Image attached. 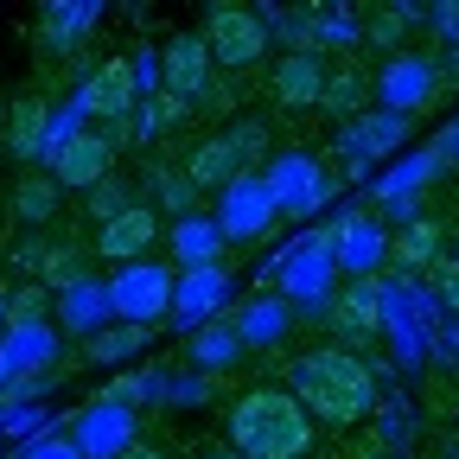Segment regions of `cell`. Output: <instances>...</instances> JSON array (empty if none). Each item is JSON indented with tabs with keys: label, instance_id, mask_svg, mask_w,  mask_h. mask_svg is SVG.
I'll use <instances>...</instances> for the list:
<instances>
[{
	"label": "cell",
	"instance_id": "6da1fadb",
	"mask_svg": "<svg viewBox=\"0 0 459 459\" xmlns=\"http://www.w3.org/2000/svg\"><path fill=\"white\" fill-rule=\"evenodd\" d=\"M287 389L300 395V409L332 428V434H351L358 421L377 415V364L364 351H344V344H307V351L287 358Z\"/></svg>",
	"mask_w": 459,
	"mask_h": 459
},
{
	"label": "cell",
	"instance_id": "7a4b0ae2",
	"mask_svg": "<svg viewBox=\"0 0 459 459\" xmlns=\"http://www.w3.org/2000/svg\"><path fill=\"white\" fill-rule=\"evenodd\" d=\"M230 453L243 459H307L319 440V421L300 409V395L287 383H249L223 415Z\"/></svg>",
	"mask_w": 459,
	"mask_h": 459
},
{
	"label": "cell",
	"instance_id": "3957f363",
	"mask_svg": "<svg viewBox=\"0 0 459 459\" xmlns=\"http://www.w3.org/2000/svg\"><path fill=\"white\" fill-rule=\"evenodd\" d=\"M332 274H338L332 223H319V230H294V237H287V243L262 262V281H281V300L294 307V313H307V319H325V313H332V300H338Z\"/></svg>",
	"mask_w": 459,
	"mask_h": 459
},
{
	"label": "cell",
	"instance_id": "277c9868",
	"mask_svg": "<svg viewBox=\"0 0 459 459\" xmlns=\"http://www.w3.org/2000/svg\"><path fill=\"white\" fill-rule=\"evenodd\" d=\"M274 160L268 147V122H255V115H237V122L211 128L192 153H186V179L198 192H230L237 179H249V172H262Z\"/></svg>",
	"mask_w": 459,
	"mask_h": 459
},
{
	"label": "cell",
	"instance_id": "5b68a950",
	"mask_svg": "<svg viewBox=\"0 0 459 459\" xmlns=\"http://www.w3.org/2000/svg\"><path fill=\"white\" fill-rule=\"evenodd\" d=\"M268 20L262 7H243V0H211L204 7V45L217 57V71L223 77H237V71H255L262 57H268Z\"/></svg>",
	"mask_w": 459,
	"mask_h": 459
},
{
	"label": "cell",
	"instance_id": "8992f818",
	"mask_svg": "<svg viewBox=\"0 0 459 459\" xmlns=\"http://www.w3.org/2000/svg\"><path fill=\"white\" fill-rule=\"evenodd\" d=\"M262 179H268L281 217H313V211H325L332 192H338V172H332L313 147H281V153L262 166Z\"/></svg>",
	"mask_w": 459,
	"mask_h": 459
},
{
	"label": "cell",
	"instance_id": "52a82bcc",
	"mask_svg": "<svg viewBox=\"0 0 459 459\" xmlns=\"http://www.w3.org/2000/svg\"><path fill=\"white\" fill-rule=\"evenodd\" d=\"M172 294H179V268L172 262H128L108 274V300H115V319L122 325H160L172 319Z\"/></svg>",
	"mask_w": 459,
	"mask_h": 459
},
{
	"label": "cell",
	"instance_id": "ba28073f",
	"mask_svg": "<svg viewBox=\"0 0 459 459\" xmlns=\"http://www.w3.org/2000/svg\"><path fill=\"white\" fill-rule=\"evenodd\" d=\"M65 434L77 440V453H83V459H128V453L141 446V409L90 395L83 409L65 421Z\"/></svg>",
	"mask_w": 459,
	"mask_h": 459
},
{
	"label": "cell",
	"instance_id": "9c48e42d",
	"mask_svg": "<svg viewBox=\"0 0 459 459\" xmlns=\"http://www.w3.org/2000/svg\"><path fill=\"white\" fill-rule=\"evenodd\" d=\"M440 83H446V65H440L434 51H395V57H383V71L370 77L377 108H389V115L428 108V102L440 96Z\"/></svg>",
	"mask_w": 459,
	"mask_h": 459
},
{
	"label": "cell",
	"instance_id": "30bf717a",
	"mask_svg": "<svg viewBox=\"0 0 459 459\" xmlns=\"http://www.w3.org/2000/svg\"><path fill=\"white\" fill-rule=\"evenodd\" d=\"M440 166H446V153H440V147H421V153H409V160H395V166L383 172V179L370 186V198H377L383 223L409 230V223L421 217V192L440 179Z\"/></svg>",
	"mask_w": 459,
	"mask_h": 459
},
{
	"label": "cell",
	"instance_id": "8fae6325",
	"mask_svg": "<svg viewBox=\"0 0 459 459\" xmlns=\"http://www.w3.org/2000/svg\"><path fill=\"white\" fill-rule=\"evenodd\" d=\"M217 230H223V243L230 249H243V243H262V237H274V223H281V204H274V192H268V179L262 172H249V179H237L230 192H217Z\"/></svg>",
	"mask_w": 459,
	"mask_h": 459
},
{
	"label": "cell",
	"instance_id": "7c38bea8",
	"mask_svg": "<svg viewBox=\"0 0 459 459\" xmlns=\"http://www.w3.org/2000/svg\"><path fill=\"white\" fill-rule=\"evenodd\" d=\"M389 243H395V230L370 211H338L332 217V249H338V274H351V281H377L383 262H389Z\"/></svg>",
	"mask_w": 459,
	"mask_h": 459
},
{
	"label": "cell",
	"instance_id": "4fadbf2b",
	"mask_svg": "<svg viewBox=\"0 0 459 459\" xmlns=\"http://www.w3.org/2000/svg\"><path fill=\"white\" fill-rule=\"evenodd\" d=\"M230 287H237V274H230L223 262H217V268H186V274H179V294H172V319H166L172 332H179V344H186V338H198V332L230 307Z\"/></svg>",
	"mask_w": 459,
	"mask_h": 459
},
{
	"label": "cell",
	"instance_id": "5bb4252c",
	"mask_svg": "<svg viewBox=\"0 0 459 459\" xmlns=\"http://www.w3.org/2000/svg\"><path fill=\"white\" fill-rule=\"evenodd\" d=\"M77 102H83L90 122L128 128V122H134V108H141V90H134V65H128V51H122V57H102V65L77 83Z\"/></svg>",
	"mask_w": 459,
	"mask_h": 459
},
{
	"label": "cell",
	"instance_id": "9a60e30c",
	"mask_svg": "<svg viewBox=\"0 0 459 459\" xmlns=\"http://www.w3.org/2000/svg\"><path fill=\"white\" fill-rule=\"evenodd\" d=\"M325 325H332V344H344V351L377 344L383 338V274L377 281H344L332 313H325Z\"/></svg>",
	"mask_w": 459,
	"mask_h": 459
},
{
	"label": "cell",
	"instance_id": "2e32d148",
	"mask_svg": "<svg viewBox=\"0 0 459 459\" xmlns=\"http://www.w3.org/2000/svg\"><path fill=\"white\" fill-rule=\"evenodd\" d=\"M332 77V57L325 51H281L274 71H268V102L274 108H319Z\"/></svg>",
	"mask_w": 459,
	"mask_h": 459
},
{
	"label": "cell",
	"instance_id": "e0dca14e",
	"mask_svg": "<svg viewBox=\"0 0 459 459\" xmlns=\"http://www.w3.org/2000/svg\"><path fill=\"white\" fill-rule=\"evenodd\" d=\"M160 51H166V96H179V102L198 108L211 96V83L223 77L217 57H211V45H204V32H179V39H166Z\"/></svg>",
	"mask_w": 459,
	"mask_h": 459
},
{
	"label": "cell",
	"instance_id": "ac0fdd59",
	"mask_svg": "<svg viewBox=\"0 0 459 459\" xmlns=\"http://www.w3.org/2000/svg\"><path fill=\"white\" fill-rule=\"evenodd\" d=\"M115 153H122V134H102V128H83L77 141H71V153L51 166V179L65 186V192H96V186H108L115 179Z\"/></svg>",
	"mask_w": 459,
	"mask_h": 459
},
{
	"label": "cell",
	"instance_id": "d6986e66",
	"mask_svg": "<svg viewBox=\"0 0 459 459\" xmlns=\"http://www.w3.org/2000/svg\"><path fill=\"white\" fill-rule=\"evenodd\" d=\"M166 237L160 230V211L153 204H128L115 223H102L96 237H90V249L102 255V262H115V268H128V262H147V249Z\"/></svg>",
	"mask_w": 459,
	"mask_h": 459
},
{
	"label": "cell",
	"instance_id": "ffe728a7",
	"mask_svg": "<svg viewBox=\"0 0 459 459\" xmlns=\"http://www.w3.org/2000/svg\"><path fill=\"white\" fill-rule=\"evenodd\" d=\"M402 147H409V115H389V108H370L351 128H338L344 166H377L383 153H402Z\"/></svg>",
	"mask_w": 459,
	"mask_h": 459
},
{
	"label": "cell",
	"instance_id": "44dd1931",
	"mask_svg": "<svg viewBox=\"0 0 459 459\" xmlns=\"http://www.w3.org/2000/svg\"><path fill=\"white\" fill-rule=\"evenodd\" d=\"M230 319H237V332H243L249 351H281V344L294 338V319H300V313L287 307L281 294H249Z\"/></svg>",
	"mask_w": 459,
	"mask_h": 459
},
{
	"label": "cell",
	"instance_id": "7402d4cb",
	"mask_svg": "<svg viewBox=\"0 0 459 459\" xmlns=\"http://www.w3.org/2000/svg\"><path fill=\"white\" fill-rule=\"evenodd\" d=\"M0 351H7L13 377H57L65 332H57V319H45V325H13L7 338H0Z\"/></svg>",
	"mask_w": 459,
	"mask_h": 459
},
{
	"label": "cell",
	"instance_id": "603a6c76",
	"mask_svg": "<svg viewBox=\"0 0 459 459\" xmlns=\"http://www.w3.org/2000/svg\"><path fill=\"white\" fill-rule=\"evenodd\" d=\"M440 262H446V223L440 217H415L409 230H395V243H389L395 274H434Z\"/></svg>",
	"mask_w": 459,
	"mask_h": 459
},
{
	"label": "cell",
	"instance_id": "cb8c5ba5",
	"mask_svg": "<svg viewBox=\"0 0 459 459\" xmlns=\"http://www.w3.org/2000/svg\"><path fill=\"white\" fill-rule=\"evenodd\" d=\"M96 20H102L96 0H51V7H39V45L45 51H77V45H90Z\"/></svg>",
	"mask_w": 459,
	"mask_h": 459
},
{
	"label": "cell",
	"instance_id": "d4e9b609",
	"mask_svg": "<svg viewBox=\"0 0 459 459\" xmlns=\"http://www.w3.org/2000/svg\"><path fill=\"white\" fill-rule=\"evenodd\" d=\"M186 358H192V370H198V377H230V370L249 358V344H243L237 319H211L198 338H186Z\"/></svg>",
	"mask_w": 459,
	"mask_h": 459
},
{
	"label": "cell",
	"instance_id": "484cf974",
	"mask_svg": "<svg viewBox=\"0 0 459 459\" xmlns=\"http://www.w3.org/2000/svg\"><path fill=\"white\" fill-rule=\"evenodd\" d=\"M166 243H172V268H179V274L186 268H217L223 249H230L223 230H217V217H204V211L198 217H179V223L166 230Z\"/></svg>",
	"mask_w": 459,
	"mask_h": 459
},
{
	"label": "cell",
	"instance_id": "4316f807",
	"mask_svg": "<svg viewBox=\"0 0 459 459\" xmlns=\"http://www.w3.org/2000/svg\"><path fill=\"white\" fill-rule=\"evenodd\" d=\"M115 325V300H108V281H77L71 294H57V332H108Z\"/></svg>",
	"mask_w": 459,
	"mask_h": 459
},
{
	"label": "cell",
	"instance_id": "83f0119b",
	"mask_svg": "<svg viewBox=\"0 0 459 459\" xmlns=\"http://www.w3.org/2000/svg\"><path fill=\"white\" fill-rule=\"evenodd\" d=\"M147 344H153V332L147 325H122L115 319L108 332H96V338H83V364H96V370H134L141 358H147Z\"/></svg>",
	"mask_w": 459,
	"mask_h": 459
},
{
	"label": "cell",
	"instance_id": "f1b7e54d",
	"mask_svg": "<svg viewBox=\"0 0 459 459\" xmlns=\"http://www.w3.org/2000/svg\"><path fill=\"white\" fill-rule=\"evenodd\" d=\"M45 128H51V102L39 96V90H26V96H13L7 102V128H0V134H7V153L13 160H39V147H45Z\"/></svg>",
	"mask_w": 459,
	"mask_h": 459
},
{
	"label": "cell",
	"instance_id": "f546056e",
	"mask_svg": "<svg viewBox=\"0 0 459 459\" xmlns=\"http://www.w3.org/2000/svg\"><path fill=\"white\" fill-rule=\"evenodd\" d=\"M370 102H377V90H370V71H358V65H332V77H325V96H319V108L332 115L338 128H351L358 115H370Z\"/></svg>",
	"mask_w": 459,
	"mask_h": 459
},
{
	"label": "cell",
	"instance_id": "4dcf8cb0",
	"mask_svg": "<svg viewBox=\"0 0 459 459\" xmlns=\"http://www.w3.org/2000/svg\"><path fill=\"white\" fill-rule=\"evenodd\" d=\"M192 115H198L192 102H179V96H166V90H160V96H147V102L134 108V122H128L122 134H128V141H166L172 128H186Z\"/></svg>",
	"mask_w": 459,
	"mask_h": 459
},
{
	"label": "cell",
	"instance_id": "1f68e13d",
	"mask_svg": "<svg viewBox=\"0 0 459 459\" xmlns=\"http://www.w3.org/2000/svg\"><path fill=\"white\" fill-rule=\"evenodd\" d=\"M166 364H134V370H122V377H115V383H102L96 395L102 402H128V409H147V402H160L166 395Z\"/></svg>",
	"mask_w": 459,
	"mask_h": 459
},
{
	"label": "cell",
	"instance_id": "d6a6232c",
	"mask_svg": "<svg viewBox=\"0 0 459 459\" xmlns=\"http://www.w3.org/2000/svg\"><path fill=\"white\" fill-rule=\"evenodd\" d=\"M57 192H65V186H57L51 172H39V179H20V186H13V217H20L26 230H45V223L57 217Z\"/></svg>",
	"mask_w": 459,
	"mask_h": 459
},
{
	"label": "cell",
	"instance_id": "836d02e7",
	"mask_svg": "<svg viewBox=\"0 0 459 459\" xmlns=\"http://www.w3.org/2000/svg\"><path fill=\"white\" fill-rule=\"evenodd\" d=\"M83 128H90V115H83V102H77V96L51 108V128H45V147H39V160H45V172H51L57 160H65V153H71V141H77Z\"/></svg>",
	"mask_w": 459,
	"mask_h": 459
},
{
	"label": "cell",
	"instance_id": "e575fe53",
	"mask_svg": "<svg viewBox=\"0 0 459 459\" xmlns=\"http://www.w3.org/2000/svg\"><path fill=\"white\" fill-rule=\"evenodd\" d=\"M415 20H428V7H370V13H364V32H370V45H377V51H389V57H395Z\"/></svg>",
	"mask_w": 459,
	"mask_h": 459
},
{
	"label": "cell",
	"instance_id": "d590c367",
	"mask_svg": "<svg viewBox=\"0 0 459 459\" xmlns=\"http://www.w3.org/2000/svg\"><path fill=\"white\" fill-rule=\"evenodd\" d=\"M45 319H57V294L45 281H20L7 294V332L13 325H45Z\"/></svg>",
	"mask_w": 459,
	"mask_h": 459
},
{
	"label": "cell",
	"instance_id": "8d00e7d4",
	"mask_svg": "<svg viewBox=\"0 0 459 459\" xmlns=\"http://www.w3.org/2000/svg\"><path fill=\"white\" fill-rule=\"evenodd\" d=\"M313 20H319V51H351L370 39L364 13H351V7H313Z\"/></svg>",
	"mask_w": 459,
	"mask_h": 459
},
{
	"label": "cell",
	"instance_id": "74e56055",
	"mask_svg": "<svg viewBox=\"0 0 459 459\" xmlns=\"http://www.w3.org/2000/svg\"><path fill=\"white\" fill-rule=\"evenodd\" d=\"M153 192L166 198V211H172V223H179V217H198V186L186 179V166H153Z\"/></svg>",
	"mask_w": 459,
	"mask_h": 459
},
{
	"label": "cell",
	"instance_id": "f35d334b",
	"mask_svg": "<svg viewBox=\"0 0 459 459\" xmlns=\"http://www.w3.org/2000/svg\"><path fill=\"white\" fill-rule=\"evenodd\" d=\"M128 204H141V198L128 192V179H108V186H96V192L83 198V211L96 217V230H102V223H115V217H122Z\"/></svg>",
	"mask_w": 459,
	"mask_h": 459
},
{
	"label": "cell",
	"instance_id": "ab89813d",
	"mask_svg": "<svg viewBox=\"0 0 459 459\" xmlns=\"http://www.w3.org/2000/svg\"><path fill=\"white\" fill-rule=\"evenodd\" d=\"M217 395V377H198V370H186V377H166V409H198V402H211Z\"/></svg>",
	"mask_w": 459,
	"mask_h": 459
},
{
	"label": "cell",
	"instance_id": "60d3db41",
	"mask_svg": "<svg viewBox=\"0 0 459 459\" xmlns=\"http://www.w3.org/2000/svg\"><path fill=\"white\" fill-rule=\"evenodd\" d=\"M237 102H243V83H237V77H217V83H211V96H204L198 108H204V115H217V122H230V108H237Z\"/></svg>",
	"mask_w": 459,
	"mask_h": 459
},
{
	"label": "cell",
	"instance_id": "b9f144b4",
	"mask_svg": "<svg viewBox=\"0 0 459 459\" xmlns=\"http://www.w3.org/2000/svg\"><path fill=\"white\" fill-rule=\"evenodd\" d=\"M20 459H83L77 453V440L57 428V434H45V440H32V446H20Z\"/></svg>",
	"mask_w": 459,
	"mask_h": 459
},
{
	"label": "cell",
	"instance_id": "7bdbcfd3",
	"mask_svg": "<svg viewBox=\"0 0 459 459\" xmlns=\"http://www.w3.org/2000/svg\"><path fill=\"white\" fill-rule=\"evenodd\" d=\"M434 287H440V307L459 319V249H446V262L434 268Z\"/></svg>",
	"mask_w": 459,
	"mask_h": 459
},
{
	"label": "cell",
	"instance_id": "ee69618b",
	"mask_svg": "<svg viewBox=\"0 0 459 459\" xmlns=\"http://www.w3.org/2000/svg\"><path fill=\"white\" fill-rule=\"evenodd\" d=\"M428 358H434V364H453V370H459V319H446V325H440V332L428 338Z\"/></svg>",
	"mask_w": 459,
	"mask_h": 459
},
{
	"label": "cell",
	"instance_id": "f6af8a7d",
	"mask_svg": "<svg viewBox=\"0 0 459 459\" xmlns=\"http://www.w3.org/2000/svg\"><path fill=\"white\" fill-rule=\"evenodd\" d=\"M428 32H434V39H459V7H453V0L428 7Z\"/></svg>",
	"mask_w": 459,
	"mask_h": 459
},
{
	"label": "cell",
	"instance_id": "bcb514c9",
	"mask_svg": "<svg viewBox=\"0 0 459 459\" xmlns=\"http://www.w3.org/2000/svg\"><path fill=\"white\" fill-rule=\"evenodd\" d=\"M434 147H440V153H446V160H459V122H446V128H440V141H434Z\"/></svg>",
	"mask_w": 459,
	"mask_h": 459
},
{
	"label": "cell",
	"instance_id": "7dc6e473",
	"mask_svg": "<svg viewBox=\"0 0 459 459\" xmlns=\"http://www.w3.org/2000/svg\"><path fill=\"white\" fill-rule=\"evenodd\" d=\"M7 383H13V364H7V351H0V395H7Z\"/></svg>",
	"mask_w": 459,
	"mask_h": 459
},
{
	"label": "cell",
	"instance_id": "c3c4849f",
	"mask_svg": "<svg viewBox=\"0 0 459 459\" xmlns=\"http://www.w3.org/2000/svg\"><path fill=\"white\" fill-rule=\"evenodd\" d=\"M128 459H166V453H160V446H147V440H141V446H134V453H128Z\"/></svg>",
	"mask_w": 459,
	"mask_h": 459
},
{
	"label": "cell",
	"instance_id": "681fc988",
	"mask_svg": "<svg viewBox=\"0 0 459 459\" xmlns=\"http://www.w3.org/2000/svg\"><path fill=\"white\" fill-rule=\"evenodd\" d=\"M204 459H243V453H230V446H217V453H204Z\"/></svg>",
	"mask_w": 459,
	"mask_h": 459
},
{
	"label": "cell",
	"instance_id": "f907efd6",
	"mask_svg": "<svg viewBox=\"0 0 459 459\" xmlns=\"http://www.w3.org/2000/svg\"><path fill=\"white\" fill-rule=\"evenodd\" d=\"M0 338H7V294H0Z\"/></svg>",
	"mask_w": 459,
	"mask_h": 459
},
{
	"label": "cell",
	"instance_id": "816d5d0a",
	"mask_svg": "<svg viewBox=\"0 0 459 459\" xmlns=\"http://www.w3.org/2000/svg\"><path fill=\"white\" fill-rule=\"evenodd\" d=\"M370 459H377V453H370Z\"/></svg>",
	"mask_w": 459,
	"mask_h": 459
}]
</instances>
